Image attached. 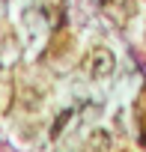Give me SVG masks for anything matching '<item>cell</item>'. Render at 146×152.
<instances>
[{
  "mask_svg": "<svg viewBox=\"0 0 146 152\" xmlns=\"http://www.w3.org/2000/svg\"><path fill=\"white\" fill-rule=\"evenodd\" d=\"M113 66H116V60H113V54L107 48H96L90 54V75L93 78H107L113 72Z\"/></svg>",
  "mask_w": 146,
  "mask_h": 152,
  "instance_id": "6da1fadb",
  "label": "cell"
}]
</instances>
